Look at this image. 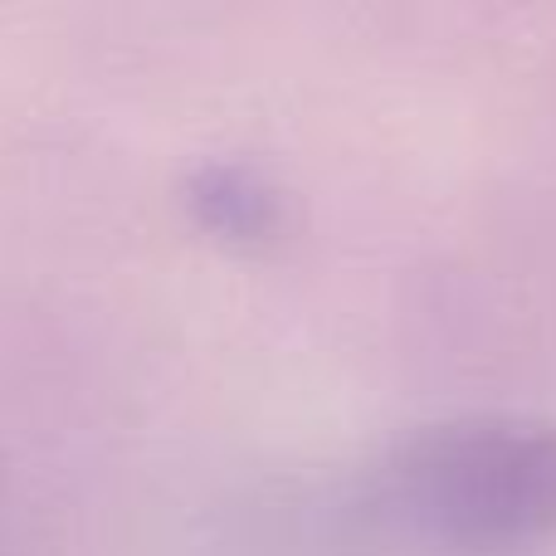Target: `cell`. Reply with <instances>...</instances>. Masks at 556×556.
Returning <instances> with one entry per match:
<instances>
[{"label": "cell", "instance_id": "obj_2", "mask_svg": "<svg viewBox=\"0 0 556 556\" xmlns=\"http://www.w3.org/2000/svg\"><path fill=\"white\" fill-rule=\"evenodd\" d=\"M195 225L235 250H264L288 230V201L274 181L240 162H205L186 181Z\"/></svg>", "mask_w": 556, "mask_h": 556}, {"label": "cell", "instance_id": "obj_1", "mask_svg": "<svg viewBox=\"0 0 556 556\" xmlns=\"http://www.w3.org/2000/svg\"><path fill=\"white\" fill-rule=\"evenodd\" d=\"M381 503L440 552L542 547L556 538V425L518 415L430 425L381 464Z\"/></svg>", "mask_w": 556, "mask_h": 556}]
</instances>
